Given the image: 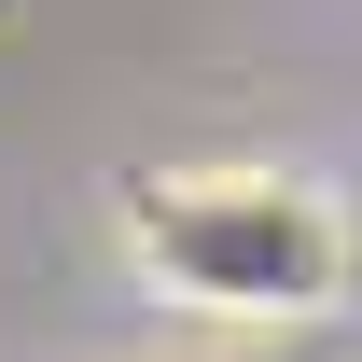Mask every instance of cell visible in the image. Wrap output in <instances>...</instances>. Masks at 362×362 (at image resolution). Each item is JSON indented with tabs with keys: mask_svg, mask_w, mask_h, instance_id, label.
Listing matches in <instances>:
<instances>
[{
	"mask_svg": "<svg viewBox=\"0 0 362 362\" xmlns=\"http://www.w3.org/2000/svg\"><path fill=\"white\" fill-rule=\"evenodd\" d=\"M126 251L195 320H320L349 293V209L307 168H153L126 195Z\"/></svg>",
	"mask_w": 362,
	"mask_h": 362,
	"instance_id": "cell-1",
	"label": "cell"
}]
</instances>
